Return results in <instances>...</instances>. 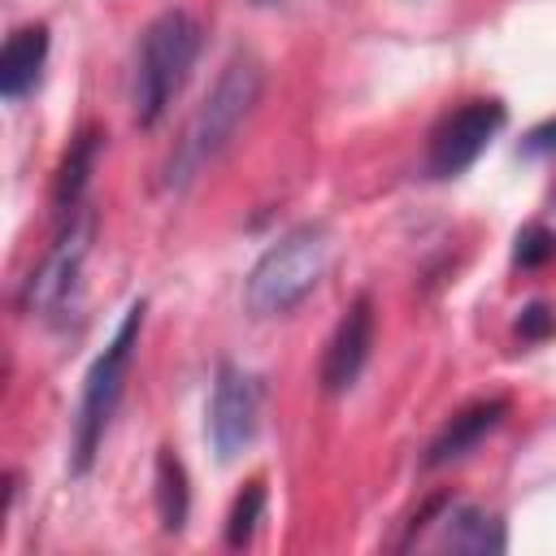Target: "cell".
Wrapping results in <instances>:
<instances>
[{
  "instance_id": "7c38bea8",
  "label": "cell",
  "mask_w": 556,
  "mask_h": 556,
  "mask_svg": "<svg viewBox=\"0 0 556 556\" xmlns=\"http://www.w3.org/2000/svg\"><path fill=\"white\" fill-rule=\"evenodd\" d=\"M100 148H104V130L100 126H83L70 139V148H65V156L56 165V182H52V204H56V217L61 222L83 208V191H87V182L96 174Z\"/></svg>"
},
{
  "instance_id": "277c9868",
  "label": "cell",
  "mask_w": 556,
  "mask_h": 556,
  "mask_svg": "<svg viewBox=\"0 0 556 556\" xmlns=\"http://www.w3.org/2000/svg\"><path fill=\"white\" fill-rule=\"evenodd\" d=\"M143 300H135L122 317V326L113 330V339L104 343V352L91 361L87 378H83V395H78V413H74V460L70 469L74 473H87L104 434H109V421L122 404V391H126V374H130V356H135V343H139V330H143Z\"/></svg>"
},
{
  "instance_id": "4fadbf2b",
  "label": "cell",
  "mask_w": 556,
  "mask_h": 556,
  "mask_svg": "<svg viewBox=\"0 0 556 556\" xmlns=\"http://www.w3.org/2000/svg\"><path fill=\"white\" fill-rule=\"evenodd\" d=\"M156 513H161V526L169 534H178L187 526V513H191V491H187V469L182 460L161 447L156 452Z\"/></svg>"
},
{
  "instance_id": "8fae6325",
  "label": "cell",
  "mask_w": 556,
  "mask_h": 556,
  "mask_svg": "<svg viewBox=\"0 0 556 556\" xmlns=\"http://www.w3.org/2000/svg\"><path fill=\"white\" fill-rule=\"evenodd\" d=\"M43 65H48V26H39V22L17 26L0 52V96L13 104L22 96H30L43 78Z\"/></svg>"
},
{
  "instance_id": "52a82bcc",
  "label": "cell",
  "mask_w": 556,
  "mask_h": 556,
  "mask_svg": "<svg viewBox=\"0 0 556 556\" xmlns=\"http://www.w3.org/2000/svg\"><path fill=\"white\" fill-rule=\"evenodd\" d=\"M256 421H261V378L226 361L217 369L208 400V439L217 460H235L256 439Z\"/></svg>"
},
{
  "instance_id": "9a60e30c",
  "label": "cell",
  "mask_w": 556,
  "mask_h": 556,
  "mask_svg": "<svg viewBox=\"0 0 556 556\" xmlns=\"http://www.w3.org/2000/svg\"><path fill=\"white\" fill-rule=\"evenodd\" d=\"M513 261H517L521 269H539V265L556 261V235H552L547 226H539V222L521 226V230H517V243H513Z\"/></svg>"
},
{
  "instance_id": "9c48e42d",
  "label": "cell",
  "mask_w": 556,
  "mask_h": 556,
  "mask_svg": "<svg viewBox=\"0 0 556 556\" xmlns=\"http://www.w3.org/2000/svg\"><path fill=\"white\" fill-rule=\"evenodd\" d=\"M421 521H426V526H439L434 547H443V552H473V556L504 552V521L491 517V513H482V508L434 500V504L421 513Z\"/></svg>"
},
{
  "instance_id": "6da1fadb",
  "label": "cell",
  "mask_w": 556,
  "mask_h": 556,
  "mask_svg": "<svg viewBox=\"0 0 556 556\" xmlns=\"http://www.w3.org/2000/svg\"><path fill=\"white\" fill-rule=\"evenodd\" d=\"M261 87H265V70L252 52H235L226 61V70L217 74L213 91L200 100V109L187 117L169 161H165V174H161V187L165 191H187L222 152L226 143L239 135V126L248 122V113L256 109L261 100Z\"/></svg>"
},
{
  "instance_id": "3957f363",
  "label": "cell",
  "mask_w": 556,
  "mask_h": 556,
  "mask_svg": "<svg viewBox=\"0 0 556 556\" xmlns=\"http://www.w3.org/2000/svg\"><path fill=\"white\" fill-rule=\"evenodd\" d=\"M200 43H204V30L182 9H169L156 22H148L139 39V56H135V87H130L139 126H156L165 117V109L174 104V96L182 91L200 56Z\"/></svg>"
},
{
  "instance_id": "e0dca14e",
  "label": "cell",
  "mask_w": 556,
  "mask_h": 556,
  "mask_svg": "<svg viewBox=\"0 0 556 556\" xmlns=\"http://www.w3.org/2000/svg\"><path fill=\"white\" fill-rule=\"evenodd\" d=\"M521 152H526V156H556V117L539 122V126L521 139Z\"/></svg>"
},
{
  "instance_id": "ac0fdd59",
  "label": "cell",
  "mask_w": 556,
  "mask_h": 556,
  "mask_svg": "<svg viewBox=\"0 0 556 556\" xmlns=\"http://www.w3.org/2000/svg\"><path fill=\"white\" fill-rule=\"evenodd\" d=\"M256 4H265V0H256Z\"/></svg>"
},
{
  "instance_id": "5b68a950",
  "label": "cell",
  "mask_w": 556,
  "mask_h": 556,
  "mask_svg": "<svg viewBox=\"0 0 556 556\" xmlns=\"http://www.w3.org/2000/svg\"><path fill=\"white\" fill-rule=\"evenodd\" d=\"M508 113L500 100H469L456 113H447L426 148V174L430 178H460L486 148L491 139L504 130Z\"/></svg>"
},
{
  "instance_id": "30bf717a",
  "label": "cell",
  "mask_w": 556,
  "mask_h": 556,
  "mask_svg": "<svg viewBox=\"0 0 556 556\" xmlns=\"http://www.w3.org/2000/svg\"><path fill=\"white\" fill-rule=\"evenodd\" d=\"M508 417V400L504 395H491V400H478V404H469V408H460L434 439H430V447H426V469H443V465H452V460H460V456H469L491 430H500V421Z\"/></svg>"
},
{
  "instance_id": "7a4b0ae2",
  "label": "cell",
  "mask_w": 556,
  "mask_h": 556,
  "mask_svg": "<svg viewBox=\"0 0 556 556\" xmlns=\"http://www.w3.org/2000/svg\"><path fill=\"white\" fill-rule=\"evenodd\" d=\"M330 230L317 222H304L295 230H287L278 243H269L261 252V261L252 265L248 282H243V304L252 317H282L295 304H304L313 295V287L326 278L330 269Z\"/></svg>"
},
{
  "instance_id": "5bb4252c",
  "label": "cell",
  "mask_w": 556,
  "mask_h": 556,
  "mask_svg": "<svg viewBox=\"0 0 556 556\" xmlns=\"http://www.w3.org/2000/svg\"><path fill=\"white\" fill-rule=\"evenodd\" d=\"M261 517H265V482H248V486L235 495V504H230L226 543H230V547H248L252 534H256V526H261Z\"/></svg>"
},
{
  "instance_id": "8992f818",
  "label": "cell",
  "mask_w": 556,
  "mask_h": 556,
  "mask_svg": "<svg viewBox=\"0 0 556 556\" xmlns=\"http://www.w3.org/2000/svg\"><path fill=\"white\" fill-rule=\"evenodd\" d=\"M91 226H96V217H91L87 204L61 222V235H56L52 252H48L43 265L26 278V291H22L26 313L56 317V313L70 304V295L78 291V274H83L87 248H91Z\"/></svg>"
},
{
  "instance_id": "ba28073f",
  "label": "cell",
  "mask_w": 556,
  "mask_h": 556,
  "mask_svg": "<svg viewBox=\"0 0 556 556\" xmlns=\"http://www.w3.org/2000/svg\"><path fill=\"white\" fill-rule=\"evenodd\" d=\"M369 348H374V300L361 291L343 308V317H339V326H334V334L321 352V391L326 395L352 391L365 361H369Z\"/></svg>"
},
{
  "instance_id": "2e32d148",
  "label": "cell",
  "mask_w": 556,
  "mask_h": 556,
  "mask_svg": "<svg viewBox=\"0 0 556 556\" xmlns=\"http://www.w3.org/2000/svg\"><path fill=\"white\" fill-rule=\"evenodd\" d=\"M556 330V313L547 308V304H530V308H521V317H517V334L526 339V343H539V339H547Z\"/></svg>"
}]
</instances>
